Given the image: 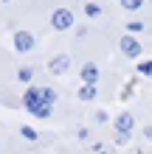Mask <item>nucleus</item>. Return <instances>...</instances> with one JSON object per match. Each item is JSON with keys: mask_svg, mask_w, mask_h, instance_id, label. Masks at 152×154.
Returning a JSON list of instances; mask_svg holds the SVG:
<instances>
[{"mask_svg": "<svg viewBox=\"0 0 152 154\" xmlns=\"http://www.w3.org/2000/svg\"><path fill=\"white\" fill-rule=\"evenodd\" d=\"M121 6H124V8H130V11H138V8L144 6V0H121Z\"/></svg>", "mask_w": 152, "mask_h": 154, "instance_id": "nucleus-8", "label": "nucleus"}, {"mask_svg": "<svg viewBox=\"0 0 152 154\" xmlns=\"http://www.w3.org/2000/svg\"><path fill=\"white\" fill-rule=\"evenodd\" d=\"M130 129H132V115L124 112V115L115 118V132H118V134H130Z\"/></svg>", "mask_w": 152, "mask_h": 154, "instance_id": "nucleus-4", "label": "nucleus"}, {"mask_svg": "<svg viewBox=\"0 0 152 154\" xmlns=\"http://www.w3.org/2000/svg\"><path fill=\"white\" fill-rule=\"evenodd\" d=\"M85 11L90 14V17H96V14H99V6H96V3H87V8H85Z\"/></svg>", "mask_w": 152, "mask_h": 154, "instance_id": "nucleus-12", "label": "nucleus"}, {"mask_svg": "<svg viewBox=\"0 0 152 154\" xmlns=\"http://www.w3.org/2000/svg\"><path fill=\"white\" fill-rule=\"evenodd\" d=\"M93 95H96V84H85L82 90H79V98H82V101H90Z\"/></svg>", "mask_w": 152, "mask_h": 154, "instance_id": "nucleus-7", "label": "nucleus"}, {"mask_svg": "<svg viewBox=\"0 0 152 154\" xmlns=\"http://www.w3.org/2000/svg\"><path fill=\"white\" fill-rule=\"evenodd\" d=\"M51 25L57 31H65V28H70V25H73V14L68 11V8H57V11H53V17H51Z\"/></svg>", "mask_w": 152, "mask_h": 154, "instance_id": "nucleus-2", "label": "nucleus"}, {"mask_svg": "<svg viewBox=\"0 0 152 154\" xmlns=\"http://www.w3.org/2000/svg\"><path fill=\"white\" fill-rule=\"evenodd\" d=\"M14 48L20 51V53H28L34 48V37H31L28 31H17L14 34Z\"/></svg>", "mask_w": 152, "mask_h": 154, "instance_id": "nucleus-3", "label": "nucleus"}, {"mask_svg": "<svg viewBox=\"0 0 152 154\" xmlns=\"http://www.w3.org/2000/svg\"><path fill=\"white\" fill-rule=\"evenodd\" d=\"M53 90H28V93L23 95V104H25V109H28L31 115H37V118H48L51 115V104H53Z\"/></svg>", "mask_w": 152, "mask_h": 154, "instance_id": "nucleus-1", "label": "nucleus"}, {"mask_svg": "<svg viewBox=\"0 0 152 154\" xmlns=\"http://www.w3.org/2000/svg\"><path fill=\"white\" fill-rule=\"evenodd\" d=\"M138 70H141V73H147V76H152V62H144Z\"/></svg>", "mask_w": 152, "mask_h": 154, "instance_id": "nucleus-13", "label": "nucleus"}, {"mask_svg": "<svg viewBox=\"0 0 152 154\" xmlns=\"http://www.w3.org/2000/svg\"><path fill=\"white\" fill-rule=\"evenodd\" d=\"M82 79H85V84H96V81H99V67L96 65H85L82 67Z\"/></svg>", "mask_w": 152, "mask_h": 154, "instance_id": "nucleus-6", "label": "nucleus"}, {"mask_svg": "<svg viewBox=\"0 0 152 154\" xmlns=\"http://www.w3.org/2000/svg\"><path fill=\"white\" fill-rule=\"evenodd\" d=\"M121 51L127 53V56H138V53H141V45L132 39V37H121Z\"/></svg>", "mask_w": 152, "mask_h": 154, "instance_id": "nucleus-5", "label": "nucleus"}, {"mask_svg": "<svg viewBox=\"0 0 152 154\" xmlns=\"http://www.w3.org/2000/svg\"><path fill=\"white\" fill-rule=\"evenodd\" d=\"M144 134H147V137L152 140V126H147V129H144Z\"/></svg>", "mask_w": 152, "mask_h": 154, "instance_id": "nucleus-14", "label": "nucleus"}, {"mask_svg": "<svg viewBox=\"0 0 152 154\" xmlns=\"http://www.w3.org/2000/svg\"><path fill=\"white\" fill-rule=\"evenodd\" d=\"M65 65H68V59L62 56V59H57V62H51V70H53V73H59V70H65Z\"/></svg>", "mask_w": 152, "mask_h": 154, "instance_id": "nucleus-9", "label": "nucleus"}, {"mask_svg": "<svg viewBox=\"0 0 152 154\" xmlns=\"http://www.w3.org/2000/svg\"><path fill=\"white\" fill-rule=\"evenodd\" d=\"M20 134H23L25 140H37V132H34L31 126H23V129H20Z\"/></svg>", "mask_w": 152, "mask_h": 154, "instance_id": "nucleus-10", "label": "nucleus"}, {"mask_svg": "<svg viewBox=\"0 0 152 154\" xmlns=\"http://www.w3.org/2000/svg\"><path fill=\"white\" fill-rule=\"evenodd\" d=\"M31 76H34L31 67H23V70H20V81H31Z\"/></svg>", "mask_w": 152, "mask_h": 154, "instance_id": "nucleus-11", "label": "nucleus"}]
</instances>
